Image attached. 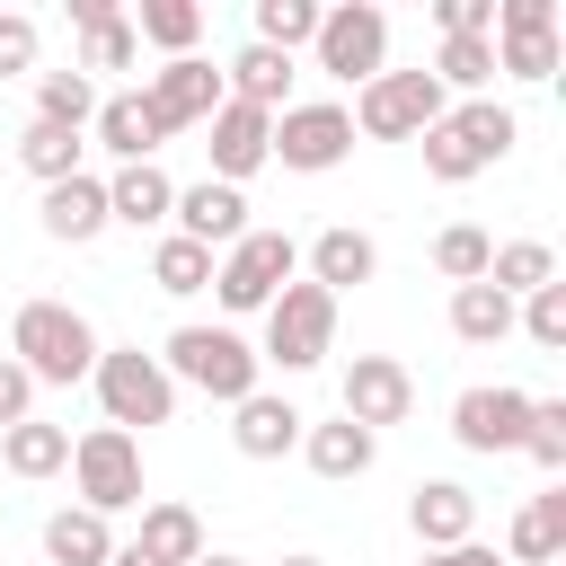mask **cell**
Wrapping results in <instances>:
<instances>
[{
    "instance_id": "obj_41",
    "label": "cell",
    "mask_w": 566,
    "mask_h": 566,
    "mask_svg": "<svg viewBox=\"0 0 566 566\" xmlns=\"http://www.w3.org/2000/svg\"><path fill=\"white\" fill-rule=\"evenodd\" d=\"M35 53H44V27H35L27 9H0V80H27Z\"/></svg>"
},
{
    "instance_id": "obj_44",
    "label": "cell",
    "mask_w": 566,
    "mask_h": 566,
    "mask_svg": "<svg viewBox=\"0 0 566 566\" xmlns=\"http://www.w3.org/2000/svg\"><path fill=\"white\" fill-rule=\"evenodd\" d=\"M27 416H35V380L0 354V433H9V424H27Z\"/></svg>"
},
{
    "instance_id": "obj_24",
    "label": "cell",
    "mask_w": 566,
    "mask_h": 566,
    "mask_svg": "<svg viewBox=\"0 0 566 566\" xmlns=\"http://www.w3.org/2000/svg\"><path fill=\"white\" fill-rule=\"evenodd\" d=\"M301 460H310V478L345 486V478H363L380 460V433H363L354 416H327V424H301Z\"/></svg>"
},
{
    "instance_id": "obj_14",
    "label": "cell",
    "mask_w": 566,
    "mask_h": 566,
    "mask_svg": "<svg viewBox=\"0 0 566 566\" xmlns=\"http://www.w3.org/2000/svg\"><path fill=\"white\" fill-rule=\"evenodd\" d=\"M142 106L159 115V133L212 124V106H221V71H212L203 53H177V62H159V71L142 80Z\"/></svg>"
},
{
    "instance_id": "obj_12",
    "label": "cell",
    "mask_w": 566,
    "mask_h": 566,
    "mask_svg": "<svg viewBox=\"0 0 566 566\" xmlns=\"http://www.w3.org/2000/svg\"><path fill=\"white\" fill-rule=\"evenodd\" d=\"M203 159H212V177H221V186H248L256 168H274V115H265V106L221 97V106H212V124H203Z\"/></svg>"
},
{
    "instance_id": "obj_4",
    "label": "cell",
    "mask_w": 566,
    "mask_h": 566,
    "mask_svg": "<svg viewBox=\"0 0 566 566\" xmlns=\"http://www.w3.org/2000/svg\"><path fill=\"white\" fill-rule=\"evenodd\" d=\"M292 274H301V248H292L283 230H248L239 248L212 256V301H221L230 318H265Z\"/></svg>"
},
{
    "instance_id": "obj_22",
    "label": "cell",
    "mask_w": 566,
    "mask_h": 566,
    "mask_svg": "<svg viewBox=\"0 0 566 566\" xmlns=\"http://www.w3.org/2000/svg\"><path fill=\"white\" fill-rule=\"evenodd\" d=\"M407 531H416L424 548H460V539H478V495H469L460 478H424V486L407 495Z\"/></svg>"
},
{
    "instance_id": "obj_25",
    "label": "cell",
    "mask_w": 566,
    "mask_h": 566,
    "mask_svg": "<svg viewBox=\"0 0 566 566\" xmlns=\"http://www.w3.org/2000/svg\"><path fill=\"white\" fill-rule=\"evenodd\" d=\"M221 97L283 115V106H292V53H274V44H239V53L221 62Z\"/></svg>"
},
{
    "instance_id": "obj_36",
    "label": "cell",
    "mask_w": 566,
    "mask_h": 566,
    "mask_svg": "<svg viewBox=\"0 0 566 566\" xmlns=\"http://www.w3.org/2000/svg\"><path fill=\"white\" fill-rule=\"evenodd\" d=\"M486 80H495V44H486V35H442V53H433V88H442V97H451V88L478 97Z\"/></svg>"
},
{
    "instance_id": "obj_6",
    "label": "cell",
    "mask_w": 566,
    "mask_h": 566,
    "mask_svg": "<svg viewBox=\"0 0 566 566\" xmlns=\"http://www.w3.org/2000/svg\"><path fill=\"white\" fill-rule=\"evenodd\" d=\"M336 354V301L318 292V283H283L274 292V310H265V345H256V363H274V371H318Z\"/></svg>"
},
{
    "instance_id": "obj_39",
    "label": "cell",
    "mask_w": 566,
    "mask_h": 566,
    "mask_svg": "<svg viewBox=\"0 0 566 566\" xmlns=\"http://www.w3.org/2000/svg\"><path fill=\"white\" fill-rule=\"evenodd\" d=\"M513 327H522L539 354H566V283H539L531 301H513Z\"/></svg>"
},
{
    "instance_id": "obj_15",
    "label": "cell",
    "mask_w": 566,
    "mask_h": 566,
    "mask_svg": "<svg viewBox=\"0 0 566 566\" xmlns=\"http://www.w3.org/2000/svg\"><path fill=\"white\" fill-rule=\"evenodd\" d=\"M168 230L195 239V248H239V239H248V195L221 186V177H195V186H177Z\"/></svg>"
},
{
    "instance_id": "obj_29",
    "label": "cell",
    "mask_w": 566,
    "mask_h": 566,
    "mask_svg": "<svg viewBox=\"0 0 566 566\" xmlns=\"http://www.w3.org/2000/svg\"><path fill=\"white\" fill-rule=\"evenodd\" d=\"M0 469H9V478H62V469H71V424H44V416L9 424V433H0Z\"/></svg>"
},
{
    "instance_id": "obj_20",
    "label": "cell",
    "mask_w": 566,
    "mask_h": 566,
    "mask_svg": "<svg viewBox=\"0 0 566 566\" xmlns=\"http://www.w3.org/2000/svg\"><path fill=\"white\" fill-rule=\"evenodd\" d=\"M88 133H97V150L115 159V168H133V159H159V115L142 106V88H115V97H97V115H88Z\"/></svg>"
},
{
    "instance_id": "obj_8",
    "label": "cell",
    "mask_w": 566,
    "mask_h": 566,
    "mask_svg": "<svg viewBox=\"0 0 566 566\" xmlns=\"http://www.w3.org/2000/svg\"><path fill=\"white\" fill-rule=\"evenodd\" d=\"M71 486H80V504L88 513H133L142 504V442L133 433H115V424H88L80 442H71Z\"/></svg>"
},
{
    "instance_id": "obj_37",
    "label": "cell",
    "mask_w": 566,
    "mask_h": 566,
    "mask_svg": "<svg viewBox=\"0 0 566 566\" xmlns=\"http://www.w3.org/2000/svg\"><path fill=\"white\" fill-rule=\"evenodd\" d=\"M486 256H495V239L478 230V221H451L442 239H433V274L460 292V283H486Z\"/></svg>"
},
{
    "instance_id": "obj_46",
    "label": "cell",
    "mask_w": 566,
    "mask_h": 566,
    "mask_svg": "<svg viewBox=\"0 0 566 566\" xmlns=\"http://www.w3.org/2000/svg\"><path fill=\"white\" fill-rule=\"evenodd\" d=\"M195 566H256V557H230V548H203Z\"/></svg>"
},
{
    "instance_id": "obj_1",
    "label": "cell",
    "mask_w": 566,
    "mask_h": 566,
    "mask_svg": "<svg viewBox=\"0 0 566 566\" xmlns=\"http://www.w3.org/2000/svg\"><path fill=\"white\" fill-rule=\"evenodd\" d=\"M9 363L35 380V389H71L97 371V327L71 310V301H27L9 318Z\"/></svg>"
},
{
    "instance_id": "obj_16",
    "label": "cell",
    "mask_w": 566,
    "mask_h": 566,
    "mask_svg": "<svg viewBox=\"0 0 566 566\" xmlns=\"http://www.w3.org/2000/svg\"><path fill=\"white\" fill-rule=\"evenodd\" d=\"M301 283H318L327 301H345V292H363L371 274H380V248H371V230H354V221H327L310 248H301Z\"/></svg>"
},
{
    "instance_id": "obj_48",
    "label": "cell",
    "mask_w": 566,
    "mask_h": 566,
    "mask_svg": "<svg viewBox=\"0 0 566 566\" xmlns=\"http://www.w3.org/2000/svg\"><path fill=\"white\" fill-rule=\"evenodd\" d=\"M283 566H327V557H283Z\"/></svg>"
},
{
    "instance_id": "obj_3",
    "label": "cell",
    "mask_w": 566,
    "mask_h": 566,
    "mask_svg": "<svg viewBox=\"0 0 566 566\" xmlns=\"http://www.w3.org/2000/svg\"><path fill=\"white\" fill-rule=\"evenodd\" d=\"M97 407H106V424L115 433H150V424H168L177 416V380L159 371V354H142V345H97Z\"/></svg>"
},
{
    "instance_id": "obj_26",
    "label": "cell",
    "mask_w": 566,
    "mask_h": 566,
    "mask_svg": "<svg viewBox=\"0 0 566 566\" xmlns=\"http://www.w3.org/2000/svg\"><path fill=\"white\" fill-rule=\"evenodd\" d=\"M557 557H566V486H539L504 531V566H557Z\"/></svg>"
},
{
    "instance_id": "obj_45",
    "label": "cell",
    "mask_w": 566,
    "mask_h": 566,
    "mask_svg": "<svg viewBox=\"0 0 566 566\" xmlns=\"http://www.w3.org/2000/svg\"><path fill=\"white\" fill-rule=\"evenodd\" d=\"M424 566H504L486 539H460V548H424Z\"/></svg>"
},
{
    "instance_id": "obj_10",
    "label": "cell",
    "mask_w": 566,
    "mask_h": 566,
    "mask_svg": "<svg viewBox=\"0 0 566 566\" xmlns=\"http://www.w3.org/2000/svg\"><path fill=\"white\" fill-rule=\"evenodd\" d=\"M522 424H531V389H513V380H478V389L451 398V442L478 451V460L522 451Z\"/></svg>"
},
{
    "instance_id": "obj_40",
    "label": "cell",
    "mask_w": 566,
    "mask_h": 566,
    "mask_svg": "<svg viewBox=\"0 0 566 566\" xmlns=\"http://www.w3.org/2000/svg\"><path fill=\"white\" fill-rule=\"evenodd\" d=\"M522 451L557 478L566 469V398H531V424H522Z\"/></svg>"
},
{
    "instance_id": "obj_11",
    "label": "cell",
    "mask_w": 566,
    "mask_h": 566,
    "mask_svg": "<svg viewBox=\"0 0 566 566\" xmlns=\"http://www.w3.org/2000/svg\"><path fill=\"white\" fill-rule=\"evenodd\" d=\"M495 71L504 80H548L557 71V0H495Z\"/></svg>"
},
{
    "instance_id": "obj_30",
    "label": "cell",
    "mask_w": 566,
    "mask_h": 566,
    "mask_svg": "<svg viewBox=\"0 0 566 566\" xmlns=\"http://www.w3.org/2000/svg\"><path fill=\"white\" fill-rule=\"evenodd\" d=\"M18 168H27L35 186H62V177H80V168H88V133L27 124V133H18Z\"/></svg>"
},
{
    "instance_id": "obj_21",
    "label": "cell",
    "mask_w": 566,
    "mask_h": 566,
    "mask_svg": "<svg viewBox=\"0 0 566 566\" xmlns=\"http://www.w3.org/2000/svg\"><path fill=\"white\" fill-rule=\"evenodd\" d=\"M35 221H44V239H62V248H88L97 230H115L106 221V177H62V186H44V203H35Z\"/></svg>"
},
{
    "instance_id": "obj_35",
    "label": "cell",
    "mask_w": 566,
    "mask_h": 566,
    "mask_svg": "<svg viewBox=\"0 0 566 566\" xmlns=\"http://www.w3.org/2000/svg\"><path fill=\"white\" fill-rule=\"evenodd\" d=\"M133 35H142V44H159V53L177 62V53H195L203 9H195V0H142V9H133Z\"/></svg>"
},
{
    "instance_id": "obj_31",
    "label": "cell",
    "mask_w": 566,
    "mask_h": 566,
    "mask_svg": "<svg viewBox=\"0 0 566 566\" xmlns=\"http://www.w3.org/2000/svg\"><path fill=\"white\" fill-rule=\"evenodd\" d=\"M486 283H495L504 301H531L539 283H557V248H548V239H504V248L486 256Z\"/></svg>"
},
{
    "instance_id": "obj_27",
    "label": "cell",
    "mask_w": 566,
    "mask_h": 566,
    "mask_svg": "<svg viewBox=\"0 0 566 566\" xmlns=\"http://www.w3.org/2000/svg\"><path fill=\"white\" fill-rule=\"evenodd\" d=\"M442 124H451V142H460L478 168L513 159V142H522V115H513V106H495V97H460V106H442Z\"/></svg>"
},
{
    "instance_id": "obj_7",
    "label": "cell",
    "mask_w": 566,
    "mask_h": 566,
    "mask_svg": "<svg viewBox=\"0 0 566 566\" xmlns=\"http://www.w3.org/2000/svg\"><path fill=\"white\" fill-rule=\"evenodd\" d=\"M442 88H433V71H380V80H363L354 88V133H371V142H416V133H433L442 124Z\"/></svg>"
},
{
    "instance_id": "obj_18",
    "label": "cell",
    "mask_w": 566,
    "mask_h": 566,
    "mask_svg": "<svg viewBox=\"0 0 566 566\" xmlns=\"http://www.w3.org/2000/svg\"><path fill=\"white\" fill-rule=\"evenodd\" d=\"M71 27H80V80H97V71H133L142 62V35H133V18L115 9V0H71Z\"/></svg>"
},
{
    "instance_id": "obj_9",
    "label": "cell",
    "mask_w": 566,
    "mask_h": 566,
    "mask_svg": "<svg viewBox=\"0 0 566 566\" xmlns=\"http://www.w3.org/2000/svg\"><path fill=\"white\" fill-rule=\"evenodd\" d=\"M274 159H283L292 177H327V168H345V159H354V115H345L336 97H301V106H283V115H274Z\"/></svg>"
},
{
    "instance_id": "obj_17",
    "label": "cell",
    "mask_w": 566,
    "mask_h": 566,
    "mask_svg": "<svg viewBox=\"0 0 566 566\" xmlns=\"http://www.w3.org/2000/svg\"><path fill=\"white\" fill-rule=\"evenodd\" d=\"M301 407L283 398V389H248L239 407H230V442H239V460H283V451H301Z\"/></svg>"
},
{
    "instance_id": "obj_38",
    "label": "cell",
    "mask_w": 566,
    "mask_h": 566,
    "mask_svg": "<svg viewBox=\"0 0 566 566\" xmlns=\"http://www.w3.org/2000/svg\"><path fill=\"white\" fill-rule=\"evenodd\" d=\"M256 35L248 44H274V53H301L310 35H318V0H256V18H248Z\"/></svg>"
},
{
    "instance_id": "obj_32",
    "label": "cell",
    "mask_w": 566,
    "mask_h": 566,
    "mask_svg": "<svg viewBox=\"0 0 566 566\" xmlns=\"http://www.w3.org/2000/svg\"><path fill=\"white\" fill-rule=\"evenodd\" d=\"M451 336H460V345H504V336H513V301H504L495 283H460V292H451Z\"/></svg>"
},
{
    "instance_id": "obj_19",
    "label": "cell",
    "mask_w": 566,
    "mask_h": 566,
    "mask_svg": "<svg viewBox=\"0 0 566 566\" xmlns=\"http://www.w3.org/2000/svg\"><path fill=\"white\" fill-rule=\"evenodd\" d=\"M212 539H203V513L177 504V495H142V531H133V557L150 566H195Z\"/></svg>"
},
{
    "instance_id": "obj_34",
    "label": "cell",
    "mask_w": 566,
    "mask_h": 566,
    "mask_svg": "<svg viewBox=\"0 0 566 566\" xmlns=\"http://www.w3.org/2000/svg\"><path fill=\"white\" fill-rule=\"evenodd\" d=\"M150 283L168 292V301H195V292H212V248H195V239H159L150 248Z\"/></svg>"
},
{
    "instance_id": "obj_2",
    "label": "cell",
    "mask_w": 566,
    "mask_h": 566,
    "mask_svg": "<svg viewBox=\"0 0 566 566\" xmlns=\"http://www.w3.org/2000/svg\"><path fill=\"white\" fill-rule=\"evenodd\" d=\"M159 371H168L177 389H203V398H221V407H239L248 389H265V363H256V345H248L239 327H203V318L168 327V345H159Z\"/></svg>"
},
{
    "instance_id": "obj_33",
    "label": "cell",
    "mask_w": 566,
    "mask_h": 566,
    "mask_svg": "<svg viewBox=\"0 0 566 566\" xmlns=\"http://www.w3.org/2000/svg\"><path fill=\"white\" fill-rule=\"evenodd\" d=\"M88 115H97V80H80V71H35V124L88 133Z\"/></svg>"
},
{
    "instance_id": "obj_42",
    "label": "cell",
    "mask_w": 566,
    "mask_h": 566,
    "mask_svg": "<svg viewBox=\"0 0 566 566\" xmlns=\"http://www.w3.org/2000/svg\"><path fill=\"white\" fill-rule=\"evenodd\" d=\"M416 142H424V177H433V186H469V177H478V159L451 142V124H433V133H416Z\"/></svg>"
},
{
    "instance_id": "obj_5",
    "label": "cell",
    "mask_w": 566,
    "mask_h": 566,
    "mask_svg": "<svg viewBox=\"0 0 566 566\" xmlns=\"http://www.w3.org/2000/svg\"><path fill=\"white\" fill-rule=\"evenodd\" d=\"M310 62H318L327 80H345V88L380 80V71H389V9H380V0H336V9H318Z\"/></svg>"
},
{
    "instance_id": "obj_43",
    "label": "cell",
    "mask_w": 566,
    "mask_h": 566,
    "mask_svg": "<svg viewBox=\"0 0 566 566\" xmlns=\"http://www.w3.org/2000/svg\"><path fill=\"white\" fill-rule=\"evenodd\" d=\"M442 35H495V0H433Z\"/></svg>"
},
{
    "instance_id": "obj_13",
    "label": "cell",
    "mask_w": 566,
    "mask_h": 566,
    "mask_svg": "<svg viewBox=\"0 0 566 566\" xmlns=\"http://www.w3.org/2000/svg\"><path fill=\"white\" fill-rule=\"evenodd\" d=\"M336 416H354L363 433L407 424V416H416V371H407L398 354H354V363H345V407H336Z\"/></svg>"
},
{
    "instance_id": "obj_23",
    "label": "cell",
    "mask_w": 566,
    "mask_h": 566,
    "mask_svg": "<svg viewBox=\"0 0 566 566\" xmlns=\"http://www.w3.org/2000/svg\"><path fill=\"white\" fill-rule=\"evenodd\" d=\"M168 203H177V177L159 159H133L106 177V221H124V230H168Z\"/></svg>"
},
{
    "instance_id": "obj_47",
    "label": "cell",
    "mask_w": 566,
    "mask_h": 566,
    "mask_svg": "<svg viewBox=\"0 0 566 566\" xmlns=\"http://www.w3.org/2000/svg\"><path fill=\"white\" fill-rule=\"evenodd\" d=\"M106 566H150V557H133V548H115V557H106Z\"/></svg>"
},
{
    "instance_id": "obj_28",
    "label": "cell",
    "mask_w": 566,
    "mask_h": 566,
    "mask_svg": "<svg viewBox=\"0 0 566 566\" xmlns=\"http://www.w3.org/2000/svg\"><path fill=\"white\" fill-rule=\"evenodd\" d=\"M44 557L53 566H106L115 557V522L88 513V504H62V513H44Z\"/></svg>"
}]
</instances>
